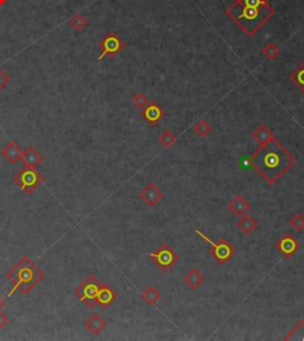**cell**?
I'll return each mask as SVG.
<instances>
[{"mask_svg": "<svg viewBox=\"0 0 304 341\" xmlns=\"http://www.w3.org/2000/svg\"><path fill=\"white\" fill-rule=\"evenodd\" d=\"M125 43L122 41V38L117 35V32L110 31L105 37L99 42L100 48V55H99V62L104 60L105 57L113 58L116 55L122 52L125 49Z\"/></svg>", "mask_w": 304, "mask_h": 341, "instance_id": "8", "label": "cell"}, {"mask_svg": "<svg viewBox=\"0 0 304 341\" xmlns=\"http://www.w3.org/2000/svg\"><path fill=\"white\" fill-rule=\"evenodd\" d=\"M195 233L204 239L205 241H207L211 247H209V254L211 257L217 261L220 265L227 264L228 262H231L235 255V247L227 240L226 238H221L220 240L213 241L211 238H208L204 232H201L200 229H196Z\"/></svg>", "mask_w": 304, "mask_h": 341, "instance_id": "4", "label": "cell"}, {"mask_svg": "<svg viewBox=\"0 0 304 341\" xmlns=\"http://www.w3.org/2000/svg\"><path fill=\"white\" fill-rule=\"evenodd\" d=\"M0 153H2V156L4 157L9 163H11V164H16V163L19 162L22 158L23 150H22V147L15 142V140H11V142H9L4 147H3L2 152Z\"/></svg>", "mask_w": 304, "mask_h": 341, "instance_id": "15", "label": "cell"}, {"mask_svg": "<svg viewBox=\"0 0 304 341\" xmlns=\"http://www.w3.org/2000/svg\"><path fill=\"white\" fill-rule=\"evenodd\" d=\"M8 323H9V317L6 316V314H4L2 310H0V329L4 328Z\"/></svg>", "mask_w": 304, "mask_h": 341, "instance_id": "30", "label": "cell"}, {"mask_svg": "<svg viewBox=\"0 0 304 341\" xmlns=\"http://www.w3.org/2000/svg\"><path fill=\"white\" fill-rule=\"evenodd\" d=\"M140 298H142V300L148 304V306L153 307L162 298V294L156 287H153V285H149V287L146 288L142 294H140Z\"/></svg>", "mask_w": 304, "mask_h": 341, "instance_id": "20", "label": "cell"}, {"mask_svg": "<svg viewBox=\"0 0 304 341\" xmlns=\"http://www.w3.org/2000/svg\"><path fill=\"white\" fill-rule=\"evenodd\" d=\"M149 259L156 265L157 269H159L163 272H169L177 263L178 254L169 244L163 242L155 252L150 253Z\"/></svg>", "mask_w": 304, "mask_h": 341, "instance_id": "6", "label": "cell"}, {"mask_svg": "<svg viewBox=\"0 0 304 341\" xmlns=\"http://www.w3.org/2000/svg\"><path fill=\"white\" fill-rule=\"evenodd\" d=\"M261 52H263V55L267 58V60L273 61V60H276V58L280 55V49L276 43H273V42H270V43H267L265 47L263 48Z\"/></svg>", "mask_w": 304, "mask_h": 341, "instance_id": "26", "label": "cell"}, {"mask_svg": "<svg viewBox=\"0 0 304 341\" xmlns=\"http://www.w3.org/2000/svg\"><path fill=\"white\" fill-rule=\"evenodd\" d=\"M118 297H119V295H118L117 291H114V289L111 285L107 283H101L99 290H97L95 302L96 304H99L103 309H107V308L111 307L114 302H116Z\"/></svg>", "mask_w": 304, "mask_h": 341, "instance_id": "12", "label": "cell"}, {"mask_svg": "<svg viewBox=\"0 0 304 341\" xmlns=\"http://www.w3.org/2000/svg\"><path fill=\"white\" fill-rule=\"evenodd\" d=\"M158 143L161 144L163 149H172L176 145V143H177V137H176V134L171 130L165 129L161 133V136L158 137Z\"/></svg>", "mask_w": 304, "mask_h": 341, "instance_id": "21", "label": "cell"}, {"mask_svg": "<svg viewBox=\"0 0 304 341\" xmlns=\"http://www.w3.org/2000/svg\"><path fill=\"white\" fill-rule=\"evenodd\" d=\"M16 183L26 194H32L42 183L44 182V176L36 168L24 166L16 174Z\"/></svg>", "mask_w": 304, "mask_h": 341, "instance_id": "5", "label": "cell"}, {"mask_svg": "<svg viewBox=\"0 0 304 341\" xmlns=\"http://www.w3.org/2000/svg\"><path fill=\"white\" fill-rule=\"evenodd\" d=\"M131 103H132L133 107L138 108V110H143V108L149 104V99L144 93H136L133 94Z\"/></svg>", "mask_w": 304, "mask_h": 341, "instance_id": "28", "label": "cell"}, {"mask_svg": "<svg viewBox=\"0 0 304 341\" xmlns=\"http://www.w3.org/2000/svg\"><path fill=\"white\" fill-rule=\"evenodd\" d=\"M252 138L259 144V146H261L272 142L273 139H276V137H274L273 131L271 130L266 124H261V125L258 126L257 129L253 131Z\"/></svg>", "mask_w": 304, "mask_h": 341, "instance_id": "17", "label": "cell"}, {"mask_svg": "<svg viewBox=\"0 0 304 341\" xmlns=\"http://www.w3.org/2000/svg\"><path fill=\"white\" fill-rule=\"evenodd\" d=\"M10 82H11V77L0 68V92L4 91Z\"/></svg>", "mask_w": 304, "mask_h": 341, "instance_id": "29", "label": "cell"}, {"mask_svg": "<svg viewBox=\"0 0 304 341\" xmlns=\"http://www.w3.org/2000/svg\"><path fill=\"white\" fill-rule=\"evenodd\" d=\"M206 278L204 274L198 270V269L192 268L187 272L184 277H183V283H184L191 291H195L204 285Z\"/></svg>", "mask_w": 304, "mask_h": 341, "instance_id": "13", "label": "cell"}, {"mask_svg": "<svg viewBox=\"0 0 304 341\" xmlns=\"http://www.w3.org/2000/svg\"><path fill=\"white\" fill-rule=\"evenodd\" d=\"M300 246H302V245H300V242L297 240V238H295L290 233H284L282 237L278 239L276 245L278 253L285 259L293 257V255L300 250Z\"/></svg>", "mask_w": 304, "mask_h": 341, "instance_id": "9", "label": "cell"}, {"mask_svg": "<svg viewBox=\"0 0 304 341\" xmlns=\"http://www.w3.org/2000/svg\"><path fill=\"white\" fill-rule=\"evenodd\" d=\"M163 198H164L163 192L152 181H149L146 183L145 187L139 193V199L148 207H155V206H157L162 201Z\"/></svg>", "mask_w": 304, "mask_h": 341, "instance_id": "10", "label": "cell"}, {"mask_svg": "<svg viewBox=\"0 0 304 341\" xmlns=\"http://www.w3.org/2000/svg\"><path fill=\"white\" fill-rule=\"evenodd\" d=\"M101 282L97 280L95 276H88L82 283H81L75 290V294L78 300L82 302L84 306L93 308L95 306L96 302V294L99 290Z\"/></svg>", "mask_w": 304, "mask_h": 341, "instance_id": "7", "label": "cell"}, {"mask_svg": "<svg viewBox=\"0 0 304 341\" xmlns=\"http://www.w3.org/2000/svg\"><path fill=\"white\" fill-rule=\"evenodd\" d=\"M283 340H304V319L299 320V322L286 334V336H284Z\"/></svg>", "mask_w": 304, "mask_h": 341, "instance_id": "25", "label": "cell"}, {"mask_svg": "<svg viewBox=\"0 0 304 341\" xmlns=\"http://www.w3.org/2000/svg\"><path fill=\"white\" fill-rule=\"evenodd\" d=\"M6 3H8V0H0V8H2V6H4Z\"/></svg>", "mask_w": 304, "mask_h": 341, "instance_id": "32", "label": "cell"}, {"mask_svg": "<svg viewBox=\"0 0 304 341\" xmlns=\"http://www.w3.org/2000/svg\"><path fill=\"white\" fill-rule=\"evenodd\" d=\"M44 272L35 262L24 255L8 272V278L15 285L13 291L19 290L23 294H29L39 282L43 280Z\"/></svg>", "mask_w": 304, "mask_h": 341, "instance_id": "3", "label": "cell"}, {"mask_svg": "<svg viewBox=\"0 0 304 341\" xmlns=\"http://www.w3.org/2000/svg\"><path fill=\"white\" fill-rule=\"evenodd\" d=\"M192 131L200 138H206V137H208L211 134L212 126L206 119H200L195 124L194 127H192Z\"/></svg>", "mask_w": 304, "mask_h": 341, "instance_id": "23", "label": "cell"}, {"mask_svg": "<svg viewBox=\"0 0 304 341\" xmlns=\"http://www.w3.org/2000/svg\"><path fill=\"white\" fill-rule=\"evenodd\" d=\"M226 15L247 36L256 35L274 16L269 0H235Z\"/></svg>", "mask_w": 304, "mask_h": 341, "instance_id": "2", "label": "cell"}, {"mask_svg": "<svg viewBox=\"0 0 304 341\" xmlns=\"http://www.w3.org/2000/svg\"><path fill=\"white\" fill-rule=\"evenodd\" d=\"M289 224L296 232L304 231V215L300 212H297L290 218Z\"/></svg>", "mask_w": 304, "mask_h": 341, "instance_id": "27", "label": "cell"}, {"mask_svg": "<svg viewBox=\"0 0 304 341\" xmlns=\"http://www.w3.org/2000/svg\"><path fill=\"white\" fill-rule=\"evenodd\" d=\"M290 81L298 88V90L304 93V61L297 65V68L293 70V73L290 75Z\"/></svg>", "mask_w": 304, "mask_h": 341, "instance_id": "22", "label": "cell"}, {"mask_svg": "<svg viewBox=\"0 0 304 341\" xmlns=\"http://www.w3.org/2000/svg\"><path fill=\"white\" fill-rule=\"evenodd\" d=\"M4 307H5V301L3 300L2 296H0V310H2Z\"/></svg>", "mask_w": 304, "mask_h": 341, "instance_id": "31", "label": "cell"}, {"mask_svg": "<svg viewBox=\"0 0 304 341\" xmlns=\"http://www.w3.org/2000/svg\"><path fill=\"white\" fill-rule=\"evenodd\" d=\"M21 160L23 162L24 166H29V168H36L41 164L44 160V157L38 150H36L34 146H29L23 151Z\"/></svg>", "mask_w": 304, "mask_h": 341, "instance_id": "16", "label": "cell"}, {"mask_svg": "<svg viewBox=\"0 0 304 341\" xmlns=\"http://www.w3.org/2000/svg\"><path fill=\"white\" fill-rule=\"evenodd\" d=\"M164 111L163 108L159 106L156 101H149V104L142 110L140 116L149 125L156 126L158 125V123L164 118Z\"/></svg>", "mask_w": 304, "mask_h": 341, "instance_id": "11", "label": "cell"}, {"mask_svg": "<svg viewBox=\"0 0 304 341\" xmlns=\"http://www.w3.org/2000/svg\"><path fill=\"white\" fill-rule=\"evenodd\" d=\"M228 209L235 216H243L251 209V203L243 195H235L228 203Z\"/></svg>", "mask_w": 304, "mask_h": 341, "instance_id": "14", "label": "cell"}, {"mask_svg": "<svg viewBox=\"0 0 304 341\" xmlns=\"http://www.w3.org/2000/svg\"><path fill=\"white\" fill-rule=\"evenodd\" d=\"M237 227L243 234L250 235L258 228V222L252 215H248L246 213V214L240 216V219L237 222Z\"/></svg>", "mask_w": 304, "mask_h": 341, "instance_id": "19", "label": "cell"}, {"mask_svg": "<svg viewBox=\"0 0 304 341\" xmlns=\"http://www.w3.org/2000/svg\"><path fill=\"white\" fill-rule=\"evenodd\" d=\"M261 179L269 186H273L296 164V158L277 139L261 145L248 158Z\"/></svg>", "mask_w": 304, "mask_h": 341, "instance_id": "1", "label": "cell"}, {"mask_svg": "<svg viewBox=\"0 0 304 341\" xmlns=\"http://www.w3.org/2000/svg\"><path fill=\"white\" fill-rule=\"evenodd\" d=\"M86 329L93 335H99L103 330L107 327L106 320L103 319L99 314H91L88 320L84 322Z\"/></svg>", "mask_w": 304, "mask_h": 341, "instance_id": "18", "label": "cell"}, {"mask_svg": "<svg viewBox=\"0 0 304 341\" xmlns=\"http://www.w3.org/2000/svg\"><path fill=\"white\" fill-rule=\"evenodd\" d=\"M69 25L71 26L73 30L81 32L88 26V19L84 17L83 15H81V13H76V15H74L73 17L69 19Z\"/></svg>", "mask_w": 304, "mask_h": 341, "instance_id": "24", "label": "cell"}]
</instances>
